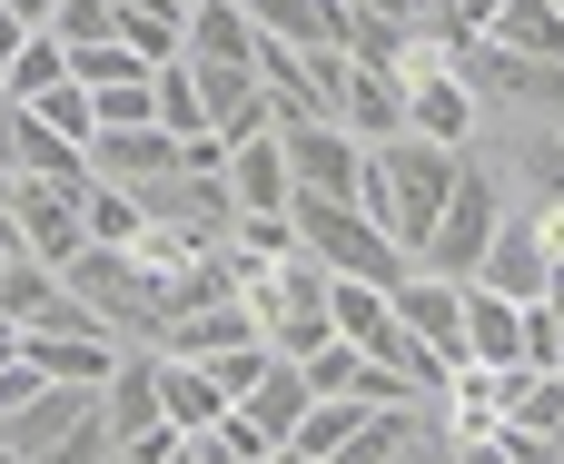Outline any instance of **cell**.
Masks as SVG:
<instances>
[{
  "instance_id": "obj_34",
  "label": "cell",
  "mask_w": 564,
  "mask_h": 464,
  "mask_svg": "<svg viewBox=\"0 0 564 464\" xmlns=\"http://www.w3.org/2000/svg\"><path fill=\"white\" fill-rule=\"evenodd\" d=\"M496 10H506V0H436V30L466 49V40H486V30H496Z\"/></svg>"
},
{
  "instance_id": "obj_24",
  "label": "cell",
  "mask_w": 564,
  "mask_h": 464,
  "mask_svg": "<svg viewBox=\"0 0 564 464\" xmlns=\"http://www.w3.org/2000/svg\"><path fill=\"white\" fill-rule=\"evenodd\" d=\"M486 40H506V49H525V59H564V10L555 0H506Z\"/></svg>"
},
{
  "instance_id": "obj_15",
  "label": "cell",
  "mask_w": 564,
  "mask_h": 464,
  "mask_svg": "<svg viewBox=\"0 0 564 464\" xmlns=\"http://www.w3.org/2000/svg\"><path fill=\"white\" fill-rule=\"evenodd\" d=\"M248 20H258V40H288L307 59L347 49V0H248Z\"/></svg>"
},
{
  "instance_id": "obj_38",
  "label": "cell",
  "mask_w": 564,
  "mask_h": 464,
  "mask_svg": "<svg viewBox=\"0 0 564 464\" xmlns=\"http://www.w3.org/2000/svg\"><path fill=\"white\" fill-rule=\"evenodd\" d=\"M20 40H30V30H20V20H10V10H0V69H10V59H20Z\"/></svg>"
},
{
  "instance_id": "obj_5",
  "label": "cell",
  "mask_w": 564,
  "mask_h": 464,
  "mask_svg": "<svg viewBox=\"0 0 564 464\" xmlns=\"http://www.w3.org/2000/svg\"><path fill=\"white\" fill-rule=\"evenodd\" d=\"M317 99H327V119H337L347 139H367V148L406 139V69H367V59L327 49V59H317Z\"/></svg>"
},
{
  "instance_id": "obj_21",
  "label": "cell",
  "mask_w": 564,
  "mask_h": 464,
  "mask_svg": "<svg viewBox=\"0 0 564 464\" xmlns=\"http://www.w3.org/2000/svg\"><path fill=\"white\" fill-rule=\"evenodd\" d=\"M109 10H119V40H129L149 69L188 59V10H178V0H109Z\"/></svg>"
},
{
  "instance_id": "obj_11",
  "label": "cell",
  "mask_w": 564,
  "mask_h": 464,
  "mask_svg": "<svg viewBox=\"0 0 564 464\" xmlns=\"http://www.w3.org/2000/svg\"><path fill=\"white\" fill-rule=\"evenodd\" d=\"M397 317L416 327V346H426L446 376L476 366V356H466V287H446V277H406V287H397Z\"/></svg>"
},
{
  "instance_id": "obj_14",
  "label": "cell",
  "mask_w": 564,
  "mask_h": 464,
  "mask_svg": "<svg viewBox=\"0 0 564 464\" xmlns=\"http://www.w3.org/2000/svg\"><path fill=\"white\" fill-rule=\"evenodd\" d=\"M228 198H238V218H288V208H297L288 139H248V148L228 158Z\"/></svg>"
},
{
  "instance_id": "obj_36",
  "label": "cell",
  "mask_w": 564,
  "mask_h": 464,
  "mask_svg": "<svg viewBox=\"0 0 564 464\" xmlns=\"http://www.w3.org/2000/svg\"><path fill=\"white\" fill-rule=\"evenodd\" d=\"M169 464H248V455H228V435H188Z\"/></svg>"
},
{
  "instance_id": "obj_30",
  "label": "cell",
  "mask_w": 564,
  "mask_h": 464,
  "mask_svg": "<svg viewBox=\"0 0 564 464\" xmlns=\"http://www.w3.org/2000/svg\"><path fill=\"white\" fill-rule=\"evenodd\" d=\"M50 40L79 59V49H99V40H119V10L109 0H59V20H50Z\"/></svg>"
},
{
  "instance_id": "obj_18",
  "label": "cell",
  "mask_w": 564,
  "mask_h": 464,
  "mask_svg": "<svg viewBox=\"0 0 564 464\" xmlns=\"http://www.w3.org/2000/svg\"><path fill=\"white\" fill-rule=\"evenodd\" d=\"M506 198H516V218H555L564 208V129H525V139H516Z\"/></svg>"
},
{
  "instance_id": "obj_31",
  "label": "cell",
  "mask_w": 564,
  "mask_h": 464,
  "mask_svg": "<svg viewBox=\"0 0 564 464\" xmlns=\"http://www.w3.org/2000/svg\"><path fill=\"white\" fill-rule=\"evenodd\" d=\"M69 69H79V89H129V79H149V59H139L129 40H99V49H79Z\"/></svg>"
},
{
  "instance_id": "obj_26",
  "label": "cell",
  "mask_w": 564,
  "mask_h": 464,
  "mask_svg": "<svg viewBox=\"0 0 564 464\" xmlns=\"http://www.w3.org/2000/svg\"><path fill=\"white\" fill-rule=\"evenodd\" d=\"M506 426H525V435H564V376H535V366H516L506 376Z\"/></svg>"
},
{
  "instance_id": "obj_25",
  "label": "cell",
  "mask_w": 564,
  "mask_h": 464,
  "mask_svg": "<svg viewBox=\"0 0 564 464\" xmlns=\"http://www.w3.org/2000/svg\"><path fill=\"white\" fill-rule=\"evenodd\" d=\"M59 79H79V69H69V49H59L50 30H30V40H20V59H10V99H20V109H40Z\"/></svg>"
},
{
  "instance_id": "obj_33",
  "label": "cell",
  "mask_w": 564,
  "mask_h": 464,
  "mask_svg": "<svg viewBox=\"0 0 564 464\" xmlns=\"http://www.w3.org/2000/svg\"><path fill=\"white\" fill-rule=\"evenodd\" d=\"M149 79H159V69H149ZM149 79H129V89H89V99H99V129H159Z\"/></svg>"
},
{
  "instance_id": "obj_2",
  "label": "cell",
  "mask_w": 564,
  "mask_h": 464,
  "mask_svg": "<svg viewBox=\"0 0 564 464\" xmlns=\"http://www.w3.org/2000/svg\"><path fill=\"white\" fill-rule=\"evenodd\" d=\"M516 218V198H506V168L486 158V148H466V178H456V198H446V218H436V237L416 247V277H446V287H466L476 267H486V247H496V228Z\"/></svg>"
},
{
  "instance_id": "obj_29",
  "label": "cell",
  "mask_w": 564,
  "mask_h": 464,
  "mask_svg": "<svg viewBox=\"0 0 564 464\" xmlns=\"http://www.w3.org/2000/svg\"><path fill=\"white\" fill-rule=\"evenodd\" d=\"M268 366H278V346H268V336H248V346H228V356H208V376H218V396H228V406H248Z\"/></svg>"
},
{
  "instance_id": "obj_12",
  "label": "cell",
  "mask_w": 564,
  "mask_h": 464,
  "mask_svg": "<svg viewBox=\"0 0 564 464\" xmlns=\"http://www.w3.org/2000/svg\"><path fill=\"white\" fill-rule=\"evenodd\" d=\"M406 129L436 139V148H486V109H476V89L456 69L446 79H406Z\"/></svg>"
},
{
  "instance_id": "obj_32",
  "label": "cell",
  "mask_w": 564,
  "mask_h": 464,
  "mask_svg": "<svg viewBox=\"0 0 564 464\" xmlns=\"http://www.w3.org/2000/svg\"><path fill=\"white\" fill-rule=\"evenodd\" d=\"M40 119H50V129H59L69 148H89V139H99V99H89L79 79H59V89L40 99Z\"/></svg>"
},
{
  "instance_id": "obj_7",
  "label": "cell",
  "mask_w": 564,
  "mask_h": 464,
  "mask_svg": "<svg viewBox=\"0 0 564 464\" xmlns=\"http://www.w3.org/2000/svg\"><path fill=\"white\" fill-rule=\"evenodd\" d=\"M99 426H109L119 455L149 445V435L169 426V406H159V346H129V356H119V376L99 386Z\"/></svg>"
},
{
  "instance_id": "obj_43",
  "label": "cell",
  "mask_w": 564,
  "mask_h": 464,
  "mask_svg": "<svg viewBox=\"0 0 564 464\" xmlns=\"http://www.w3.org/2000/svg\"><path fill=\"white\" fill-rule=\"evenodd\" d=\"M555 10H564V0H555Z\"/></svg>"
},
{
  "instance_id": "obj_40",
  "label": "cell",
  "mask_w": 564,
  "mask_h": 464,
  "mask_svg": "<svg viewBox=\"0 0 564 464\" xmlns=\"http://www.w3.org/2000/svg\"><path fill=\"white\" fill-rule=\"evenodd\" d=\"M0 464H30V455H10V445H0Z\"/></svg>"
},
{
  "instance_id": "obj_19",
  "label": "cell",
  "mask_w": 564,
  "mask_h": 464,
  "mask_svg": "<svg viewBox=\"0 0 564 464\" xmlns=\"http://www.w3.org/2000/svg\"><path fill=\"white\" fill-rule=\"evenodd\" d=\"M159 406H169V426H178V435H218V426L238 416V406L218 396V376H208V366H188V356H159Z\"/></svg>"
},
{
  "instance_id": "obj_39",
  "label": "cell",
  "mask_w": 564,
  "mask_h": 464,
  "mask_svg": "<svg viewBox=\"0 0 564 464\" xmlns=\"http://www.w3.org/2000/svg\"><path fill=\"white\" fill-rule=\"evenodd\" d=\"M258 464H307V455H297V445H278V455H258Z\"/></svg>"
},
{
  "instance_id": "obj_35",
  "label": "cell",
  "mask_w": 564,
  "mask_h": 464,
  "mask_svg": "<svg viewBox=\"0 0 564 464\" xmlns=\"http://www.w3.org/2000/svg\"><path fill=\"white\" fill-rule=\"evenodd\" d=\"M40 386H50V376H40V366H0V426H10V416H20V406H30V396H40Z\"/></svg>"
},
{
  "instance_id": "obj_1",
  "label": "cell",
  "mask_w": 564,
  "mask_h": 464,
  "mask_svg": "<svg viewBox=\"0 0 564 464\" xmlns=\"http://www.w3.org/2000/svg\"><path fill=\"white\" fill-rule=\"evenodd\" d=\"M456 178H466V148H436V139H387V148H367V188H357V208L416 257L426 237H436V218H446V198H456Z\"/></svg>"
},
{
  "instance_id": "obj_23",
  "label": "cell",
  "mask_w": 564,
  "mask_h": 464,
  "mask_svg": "<svg viewBox=\"0 0 564 464\" xmlns=\"http://www.w3.org/2000/svg\"><path fill=\"white\" fill-rule=\"evenodd\" d=\"M367 416H377L367 396H317V406H307V426H297V455H307V464H337L347 445H357V426H367Z\"/></svg>"
},
{
  "instance_id": "obj_10",
  "label": "cell",
  "mask_w": 564,
  "mask_h": 464,
  "mask_svg": "<svg viewBox=\"0 0 564 464\" xmlns=\"http://www.w3.org/2000/svg\"><path fill=\"white\" fill-rule=\"evenodd\" d=\"M466 287H496V297L535 307V297L555 287V257H545V228H535V218H506V228H496V247H486V267H476Z\"/></svg>"
},
{
  "instance_id": "obj_20",
  "label": "cell",
  "mask_w": 564,
  "mask_h": 464,
  "mask_svg": "<svg viewBox=\"0 0 564 464\" xmlns=\"http://www.w3.org/2000/svg\"><path fill=\"white\" fill-rule=\"evenodd\" d=\"M307 406H317V386H307V366H297V356H278V366L258 376V396H248L238 416H248V426H268L278 445H297V426H307Z\"/></svg>"
},
{
  "instance_id": "obj_9",
  "label": "cell",
  "mask_w": 564,
  "mask_h": 464,
  "mask_svg": "<svg viewBox=\"0 0 564 464\" xmlns=\"http://www.w3.org/2000/svg\"><path fill=\"white\" fill-rule=\"evenodd\" d=\"M89 178L139 198V188L178 178V139H169V129H99V139H89Z\"/></svg>"
},
{
  "instance_id": "obj_41",
  "label": "cell",
  "mask_w": 564,
  "mask_h": 464,
  "mask_svg": "<svg viewBox=\"0 0 564 464\" xmlns=\"http://www.w3.org/2000/svg\"><path fill=\"white\" fill-rule=\"evenodd\" d=\"M0 277H10V247H0Z\"/></svg>"
},
{
  "instance_id": "obj_44",
  "label": "cell",
  "mask_w": 564,
  "mask_h": 464,
  "mask_svg": "<svg viewBox=\"0 0 564 464\" xmlns=\"http://www.w3.org/2000/svg\"><path fill=\"white\" fill-rule=\"evenodd\" d=\"M119 464H129V455H119Z\"/></svg>"
},
{
  "instance_id": "obj_13",
  "label": "cell",
  "mask_w": 564,
  "mask_h": 464,
  "mask_svg": "<svg viewBox=\"0 0 564 464\" xmlns=\"http://www.w3.org/2000/svg\"><path fill=\"white\" fill-rule=\"evenodd\" d=\"M506 416H516V406H506V376H496V366H456L446 396H436V426H446L456 445H496Z\"/></svg>"
},
{
  "instance_id": "obj_28",
  "label": "cell",
  "mask_w": 564,
  "mask_h": 464,
  "mask_svg": "<svg viewBox=\"0 0 564 464\" xmlns=\"http://www.w3.org/2000/svg\"><path fill=\"white\" fill-rule=\"evenodd\" d=\"M228 257H238V267L297 257V218H238V228H228Z\"/></svg>"
},
{
  "instance_id": "obj_17",
  "label": "cell",
  "mask_w": 564,
  "mask_h": 464,
  "mask_svg": "<svg viewBox=\"0 0 564 464\" xmlns=\"http://www.w3.org/2000/svg\"><path fill=\"white\" fill-rule=\"evenodd\" d=\"M466 356L496 366V376H516L525 366V307L496 297V287H466Z\"/></svg>"
},
{
  "instance_id": "obj_16",
  "label": "cell",
  "mask_w": 564,
  "mask_h": 464,
  "mask_svg": "<svg viewBox=\"0 0 564 464\" xmlns=\"http://www.w3.org/2000/svg\"><path fill=\"white\" fill-rule=\"evenodd\" d=\"M258 336V317L228 297V307H178L169 327H159V356H188V366H208V356H228V346H248Z\"/></svg>"
},
{
  "instance_id": "obj_3",
  "label": "cell",
  "mask_w": 564,
  "mask_h": 464,
  "mask_svg": "<svg viewBox=\"0 0 564 464\" xmlns=\"http://www.w3.org/2000/svg\"><path fill=\"white\" fill-rule=\"evenodd\" d=\"M288 218H297V247H307L327 277H357V287H387V297L416 277V257H406L367 208H347V198H297Z\"/></svg>"
},
{
  "instance_id": "obj_27",
  "label": "cell",
  "mask_w": 564,
  "mask_h": 464,
  "mask_svg": "<svg viewBox=\"0 0 564 464\" xmlns=\"http://www.w3.org/2000/svg\"><path fill=\"white\" fill-rule=\"evenodd\" d=\"M139 237H149L139 198L129 188H89V247H139Z\"/></svg>"
},
{
  "instance_id": "obj_8",
  "label": "cell",
  "mask_w": 564,
  "mask_h": 464,
  "mask_svg": "<svg viewBox=\"0 0 564 464\" xmlns=\"http://www.w3.org/2000/svg\"><path fill=\"white\" fill-rule=\"evenodd\" d=\"M89 416H99V386H40V396L0 426V445H10V455H30V464H50L79 426H89Z\"/></svg>"
},
{
  "instance_id": "obj_4",
  "label": "cell",
  "mask_w": 564,
  "mask_h": 464,
  "mask_svg": "<svg viewBox=\"0 0 564 464\" xmlns=\"http://www.w3.org/2000/svg\"><path fill=\"white\" fill-rule=\"evenodd\" d=\"M456 79L476 89L486 119L564 129V59H525V49H506V40H466V49H456Z\"/></svg>"
},
{
  "instance_id": "obj_22",
  "label": "cell",
  "mask_w": 564,
  "mask_h": 464,
  "mask_svg": "<svg viewBox=\"0 0 564 464\" xmlns=\"http://www.w3.org/2000/svg\"><path fill=\"white\" fill-rule=\"evenodd\" d=\"M149 109H159V129H169V139H208V129H218V109H208V79H198L188 59H169V69L149 79Z\"/></svg>"
},
{
  "instance_id": "obj_37",
  "label": "cell",
  "mask_w": 564,
  "mask_h": 464,
  "mask_svg": "<svg viewBox=\"0 0 564 464\" xmlns=\"http://www.w3.org/2000/svg\"><path fill=\"white\" fill-rule=\"evenodd\" d=\"M0 10H10L20 30H50V20H59V0H0Z\"/></svg>"
},
{
  "instance_id": "obj_6",
  "label": "cell",
  "mask_w": 564,
  "mask_h": 464,
  "mask_svg": "<svg viewBox=\"0 0 564 464\" xmlns=\"http://www.w3.org/2000/svg\"><path fill=\"white\" fill-rule=\"evenodd\" d=\"M288 139V168H297V198H347L357 208V188H367V139H347L337 119H297V129H278Z\"/></svg>"
},
{
  "instance_id": "obj_42",
  "label": "cell",
  "mask_w": 564,
  "mask_h": 464,
  "mask_svg": "<svg viewBox=\"0 0 564 464\" xmlns=\"http://www.w3.org/2000/svg\"><path fill=\"white\" fill-rule=\"evenodd\" d=\"M178 10H198V0H178Z\"/></svg>"
}]
</instances>
